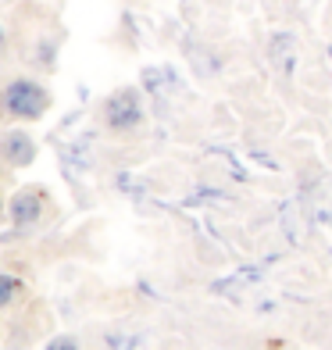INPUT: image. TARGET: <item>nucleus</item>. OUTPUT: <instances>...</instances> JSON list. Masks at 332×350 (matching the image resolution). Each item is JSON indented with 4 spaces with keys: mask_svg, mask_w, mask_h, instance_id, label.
<instances>
[{
    "mask_svg": "<svg viewBox=\"0 0 332 350\" xmlns=\"http://www.w3.org/2000/svg\"><path fill=\"white\" fill-rule=\"evenodd\" d=\"M51 107V93H46L40 83H33V79H14V83H8L4 90V111L11 118H43V111Z\"/></svg>",
    "mask_w": 332,
    "mask_h": 350,
    "instance_id": "f257e3e1",
    "label": "nucleus"
},
{
    "mask_svg": "<svg viewBox=\"0 0 332 350\" xmlns=\"http://www.w3.org/2000/svg\"><path fill=\"white\" fill-rule=\"evenodd\" d=\"M104 122L111 125L115 133H129L143 122V100L133 86H125L118 93H111L107 104H104Z\"/></svg>",
    "mask_w": 332,
    "mask_h": 350,
    "instance_id": "f03ea898",
    "label": "nucleus"
},
{
    "mask_svg": "<svg viewBox=\"0 0 332 350\" xmlns=\"http://www.w3.org/2000/svg\"><path fill=\"white\" fill-rule=\"evenodd\" d=\"M43 208H46L43 189H22V193L11 197V221L18 229H29L43 218Z\"/></svg>",
    "mask_w": 332,
    "mask_h": 350,
    "instance_id": "7ed1b4c3",
    "label": "nucleus"
},
{
    "mask_svg": "<svg viewBox=\"0 0 332 350\" xmlns=\"http://www.w3.org/2000/svg\"><path fill=\"white\" fill-rule=\"evenodd\" d=\"M0 154L8 157L11 165H33L36 161V143L29 133H8L4 139H0Z\"/></svg>",
    "mask_w": 332,
    "mask_h": 350,
    "instance_id": "20e7f679",
    "label": "nucleus"
},
{
    "mask_svg": "<svg viewBox=\"0 0 332 350\" xmlns=\"http://www.w3.org/2000/svg\"><path fill=\"white\" fill-rule=\"evenodd\" d=\"M18 293H22V282L14 279V275H4V272H0V308H8Z\"/></svg>",
    "mask_w": 332,
    "mask_h": 350,
    "instance_id": "39448f33",
    "label": "nucleus"
},
{
    "mask_svg": "<svg viewBox=\"0 0 332 350\" xmlns=\"http://www.w3.org/2000/svg\"><path fill=\"white\" fill-rule=\"evenodd\" d=\"M46 350H79V343H75L72 336H57V340L46 343Z\"/></svg>",
    "mask_w": 332,
    "mask_h": 350,
    "instance_id": "423d86ee",
    "label": "nucleus"
},
{
    "mask_svg": "<svg viewBox=\"0 0 332 350\" xmlns=\"http://www.w3.org/2000/svg\"><path fill=\"white\" fill-rule=\"evenodd\" d=\"M0 46H4V29H0Z\"/></svg>",
    "mask_w": 332,
    "mask_h": 350,
    "instance_id": "0eeeda50",
    "label": "nucleus"
}]
</instances>
